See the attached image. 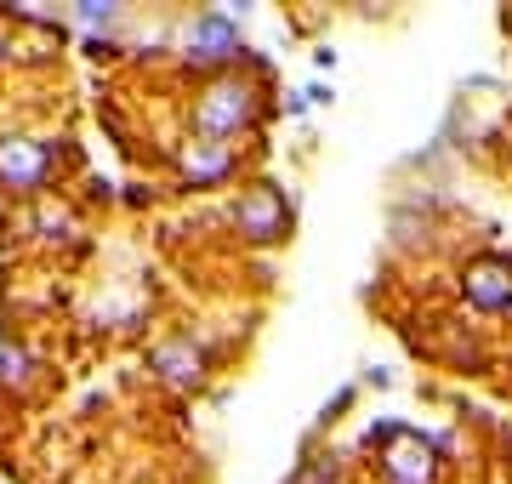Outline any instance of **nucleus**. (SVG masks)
Instances as JSON below:
<instances>
[{
  "mask_svg": "<svg viewBox=\"0 0 512 484\" xmlns=\"http://www.w3.org/2000/svg\"><path fill=\"white\" fill-rule=\"evenodd\" d=\"M40 171H46V149L40 143H0V177L12 188L40 183Z\"/></svg>",
  "mask_w": 512,
  "mask_h": 484,
  "instance_id": "f257e3e1",
  "label": "nucleus"
},
{
  "mask_svg": "<svg viewBox=\"0 0 512 484\" xmlns=\"http://www.w3.org/2000/svg\"><path fill=\"white\" fill-rule=\"evenodd\" d=\"M279 217H285V205H279L274 188H262V194H251V200L239 205V228H245L251 240H274V234H279Z\"/></svg>",
  "mask_w": 512,
  "mask_h": 484,
  "instance_id": "f03ea898",
  "label": "nucleus"
},
{
  "mask_svg": "<svg viewBox=\"0 0 512 484\" xmlns=\"http://www.w3.org/2000/svg\"><path fill=\"white\" fill-rule=\"evenodd\" d=\"M245 114H251L245 92H239V86H217V92L200 103V126H205V131H228V126H239Z\"/></svg>",
  "mask_w": 512,
  "mask_h": 484,
  "instance_id": "7ed1b4c3",
  "label": "nucleus"
},
{
  "mask_svg": "<svg viewBox=\"0 0 512 484\" xmlns=\"http://www.w3.org/2000/svg\"><path fill=\"white\" fill-rule=\"evenodd\" d=\"M194 57H228L234 52V23L228 18H200L194 23V35H188Z\"/></svg>",
  "mask_w": 512,
  "mask_h": 484,
  "instance_id": "20e7f679",
  "label": "nucleus"
},
{
  "mask_svg": "<svg viewBox=\"0 0 512 484\" xmlns=\"http://www.w3.org/2000/svg\"><path fill=\"white\" fill-rule=\"evenodd\" d=\"M467 297H473L478 308H507L512 285H507V274H501V268H473V274H467Z\"/></svg>",
  "mask_w": 512,
  "mask_h": 484,
  "instance_id": "39448f33",
  "label": "nucleus"
},
{
  "mask_svg": "<svg viewBox=\"0 0 512 484\" xmlns=\"http://www.w3.org/2000/svg\"><path fill=\"white\" fill-rule=\"evenodd\" d=\"M387 467H393L399 484H427V445H399Z\"/></svg>",
  "mask_w": 512,
  "mask_h": 484,
  "instance_id": "423d86ee",
  "label": "nucleus"
},
{
  "mask_svg": "<svg viewBox=\"0 0 512 484\" xmlns=\"http://www.w3.org/2000/svg\"><path fill=\"white\" fill-rule=\"evenodd\" d=\"M154 365H160L171 382H188V376H200V354H188L183 342H171V348H160L154 354Z\"/></svg>",
  "mask_w": 512,
  "mask_h": 484,
  "instance_id": "0eeeda50",
  "label": "nucleus"
},
{
  "mask_svg": "<svg viewBox=\"0 0 512 484\" xmlns=\"http://www.w3.org/2000/svg\"><path fill=\"white\" fill-rule=\"evenodd\" d=\"M222 171H228V149H194L188 154V177H194V183H205V177H222Z\"/></svg>",
  "mask_w": 512,
  "mask_h": 484,
  "instance_id": "6e6552de",
  "label": "nucleus"
}]
</instances>
